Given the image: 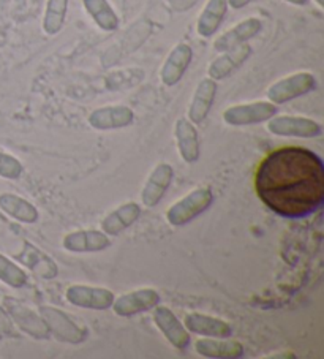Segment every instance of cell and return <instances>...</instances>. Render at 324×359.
<instances>
[{
  "label": "cell",
  "instance_id": "obj_19",
  "mask_svg": "<svg viewBox=\"0 0 324 359\" xmlns=\"http://www.w3.org/2000/svg\"><path fill=\"white\" fill-rule=\"evenodd\" d=\"M141 215V208L136 203H126L109 212L102 222V230L108 236H116V234L127 230L132 226Z\"/></svg>",
  "mask_w": 324,
  "mask_h": 359
},
{
  "label": "cell",
  "instance_id": "obj_32",
  "mask_svg": "<svg viewBox=\"0 0 324 359\" xmlns=\"http://www.w3.org/2000/svg\"><path fill=\"white\" fill-rule=\"evenodd\" d=\"M313 2H315L320 8H323V7H324V0H313Z\"/></svg>",
  "mask_w": 324,
  "mask_h": 359
},
{
  "label": "cell",
  "instance_id": "obj_10",
  "mask_svg": "<svg viewBox=\"0 0 324 359\" xmlns=\"http://www.w3.org/2000/svg\"><path fill=\"white\" fill-rule=\"evenodd\" d=\"M193 59V51L187 43H179L168 54L163 67L160 70V78L165 86H176L185 75L187 68L190 67Z\"/></svg>",
  "mask_w": 324,
  "mask_h": 359
},
{
  "label": "cell",
  "instance_id": "obj_11",
  "mask_svg": "<svg viewBox=\"0 0 324 359\" xmlns=\"http://www.w3.org/2000/svg\"><path fill=\"white\" fill-rule=\"evenodd\" d=\"M261 29H263V22L258 18H248V20L241 21L238 26L231 27L220 35L214 41V49L217 53H227L229 49L238 48L248 40H252L253 36H257L261 32Z\"/></svg>",
  "mask_w": 324,
  "mask_h": 359
},
{
  "label": "cell",
  "instance_id": "obj_23",
  "mask_svg": "<svg viewBox=\"0 0 324 359\" xmlns=\"http://www.w3.org/2000/svg\"><path fill=\"white\" fill-rule=\"evenodd\" d=\"M0 209L15 220L22 222V224H34L39 220V210L34 204L15 194L0 195Z\"/></svg>",
  "mask_w": 324,
  "mask_h": 359
},
{
  "label": "cell",
  "instance_id": "obj_24",
  "mask_svg": "<svg viewBox=\"0 0 324 359\" xmlns=\"http://www.w3.org/2000/svg\"><path fill=\"white\" fill-rule=\"evenodd\" d=\"M83 5L93 22L104 32H113L119 27V16L116 15L108 0H83Z\"/></svg>",
  "mask_w": 324,
  "mask_h": 359
},
{
  "label": "cell",
  "instance_id": "obj_12",
  "mask_svg": "<svg viewBox=\"0 0 324 359\" xmlns=\"http://www.w3.org/2000/svg\"><path fill=\"white\" fill-rule=\"evenodd\" d=\"M135 113L123 104H113L93 109L89 116V123L97 130H116L132 126Z\"/></svg>",
  "mask_w": 324,
  "mask_h": 359
},
{
  "label": "cell",
  "instance_id": "obj_14",
  "mask_svg": "<svg viewBox=\"0 0 324 359\" xmlns=\"http://www.w3.org/2000/svg\"><path fill=\"white\" fill-rule=\"evenodd\" d=\"M252 55V46L241 45L238 48L229 49L227 53H222L220 57H217L208 68L209 78L214 79V81H220V79H225L233 72L238 70V68L244 64V62Z\"/></svg>",
  "mask_w": 324,
  "mask_h": 359
},
{
  "label": "cell",
  "instance_id": "obj_17",
  "mask_svg": "<svg viewBox=\"0 0 324 359\" xmlns=\"http://www.w3.org/2000/svg\"><path fill=\"white\" fill-rule=\"evenodd\" d=\"M8 312L11 320H13L24 332H27L29 336L39 340L48 339L49 330L46 326V321L43 320L41 315L30 311L26 306L18 304V302H10Z\"/></svg>",
  "mask_w": 324,
  "mask_h": 359
},
{
  "label": "cell",
  "instance_id": "obj_5",
  "mask_svg": "<svg viewBox=\"0 0 324 359\" xmlns=\"http://www.w3.org/2000/svg\"><path fill=\"white\" fill-rule=\"evenodd\" d=\"M40 315L46 321L49 332H53L55 337L64 340V342L81 344L86 340L87 331L74 323V320L68 317L64 311H59V309L51 306H43L40 307Z\"/></svg>",
  "mask_w": 324,
  "mask_h": 359
},
{
  "label": "cell",
  "instance_id": "obj_16",
  "mask_svg": "<svg viewBox=\"0 0 324 359\" xmlns=\"http://www.w3.org/2000/svg\"><path fill=\"white\" fill-rule=\"evenodd\" d=\"M187 331L199 334V336L227 339L233 336V326L220 318L209 317V315L191 312L185 317Z\"/></svg>",
  "mask_w": 324,
  "mask_h": 359
},
{
  "label": "cell",
  "instance_id": "obj_3",
  "mask_svg": "<svg viewBox=\"0 0 324 359\" xmlns=\"http://www.w3.org/2000/svg\"><path fill=\"white\" fill-rule=\"evenodd\" d=\"M316 78L309 72H301L278 79L267 89V98L274 104H283L316 89Z\"/></svg>",
  "mask_w": 324,
  "mask_h": 359
},
{
  "label": "cell",
  "instance_id": "obj_28",
  "mask_svg": "<svg viewBox=\"0 0 324 359\" xmlns=\"http://www.w3.org/2000/svg\"><path fill=\"white\" fill-rule=\"evenodd\" d=\"M22 165L16 157L0 152V176L5 179H18L22 175Z\"/></svg>",
  "mask_w": 324,
  "mask_h": 359
},
{
  "label": "cell",
  "instance_id": "obj_27",
  "mask_svg": "<svg viewBox=\"0 0 324 359\" xmlns=\"http://www.w3.org/2000/svg\"><path fill=\"white\" fill-rule=\"evenodd\" d=\"M0 280L11 288H22L27 283V274L16 263L0 253Z\"/></svg>",
  "mask_w": 324,
  "mask_h": 359
},
{
  "label": "cell",
  "instance_id": "obj_20",
  "mask_svg": "<svg viewBox=\"0 0 324 359\" xmlns=\"http://www.w3.org/2000/svg\"><path fill=\"white\" fill-rule=\"evenodd\" d=\"M228 11L227 0H208L198 18L196 30L203 39H210L220 29Z\"/></svg>",
  "mask_w": 324,
  "mask_h": 359
},
{
  "label": "cell",
  "instance_id": "obj_30",
  "mask_svg": "<svg viewBox=\"0 0 324 359\" xmlns=\"http://www.w3.org/2000/svg\"><path fill=\"white\" fill-rule=\"evenodd\" d=\"M227 2H228V7H231L234 10H239V8H244L245 5L252 2V0H227Z\"/></svg>",
  "mask_w": 324,
  "mask_h": 359
},
{
  "label": "cell",
  "instance_id": "obj_31",
  "mask_svg": "<svg viewBox=\"0 0 324 359\" xmlns=\"http://www.w3.org/2000/svg\"><path fill=\"white\" fill-rule=\"evenodd\" d=\"M285 2L288 4H292V5H299V7H302V5H305L309 2V0H285Z\"/></svg>",
  "mask_w": 324,
  "mask_h": 359
},
{
  "label": "cell",
  "instance_id": "obj_18",
  "mask_svg": "<svg viewBox=\"0 0 324 359\" xmlns=\"http://www.w3.org/2000/svg\"><path fill=\"white\" fill-rule=\"evenodd\" d=\"M215 94H217V81H214L212 78H204L199 81L189 108V117L191 123L204 122V119L208 117L209 111L212 108V104H214Z\"/></svg>",
  "mask_w": 324,
  "mask_h": 359
},
{
  "label": "cell",
  "instance_id": "obj_25",
  "mask_svg": "<svg viewBox=\"0 0 324 359\" xmlns=\"http://www.w3.org/2000/svg\"><path fill=\"white\" fill-rule=\"evenodd\" d=\"M68 8V0H48L45 16H43V30L48 35L59 34L64 27Z\"/></svg>",
  "mask_w": 324,
  "mask_h": 359
},
{
  "label": "cell",
  "instance_id": "obj_1",
  "mask_svg": "<svg viewBox=\"0 0 324 359\" xmlns=\"http://www.w3.org/2000/svg\"><path fill=\"white\" fill-rule=\"evenodd\" d=\"M257 194L272 212L302 219L324 203V165L305 147H282L271 152L257 171Z\"/></svg>",
  "mask_w": 324,
  "mask_h": 359
},
{
  "label": "cell",
  "instance_id": "obj_21",
  "mask_svg": "<svg viewBox=\"0 0 324 359\" xmlns=\"http://www.w3.org/2000/svg\"><path fill=\"white\" fill-rule=\"evenodd\" d=\"M176 141L180 157L187 163H195L199 158V138L196 128L187 119H179L176 122Z\"/></svg>",
  "mask_w": 324,
  "mask_h": 359
},
{
  "label": "cell",
  "instance_id": "obj_6",
  "mask_svg": "<svg viewBox=\"0 0 324 359\" xmlns=\"http://www.w3.org/2000/svg\"><path fill=\"white\" fill-rule=\"evenodd\" d=\"M267 130L277 136L292 138H316L323 133L320 123L301 116H274L267 123Z\"/></svg>",
  "mask_w": 324,
  "mask_h": 359
},
{
  "label": "cell",
  "instance_id": "obj_4",
  "mask_svg": "<svg viewBox=\"0 0 324 359\" xmlns=\"http://www.w3.org/2000/svg\"><path fill=\"white\" fill-rule=\"evenodd\" d=\"M277 104L271 102H255V103H244L229 107L223 113V121L228 126L241 127V126H255L269 121L271 117L277 114Z\"/></svg>",
  "mask_w": 324,
  "mask_h": 359
},
{
  "label": "cell",
  "instance_id": "obj_7",
  "mask_svg": "<svg viewBox=\"0 0 324 359\" xmlns=\"http://www.w3.org/2000/svg\"><path fill=\"white\" fill-rule=\"evenodd\" d=\"M67 299L73 306L92 309V311H106L113 306L114 294L106 288L89 287V285H72L67 290Z\"/></svg>",
  "mask_w": 324,
  "mask_h": 359
},
{
  "label": "cell",
  "instance_id": "obj_22",
  "mask_svg": "<svg viewBox=\"0 0 324 359\" xmlns=\"http://www.w3.org/2000/svg\"><path fill=\"white\" fill-rule=\"evenodd\" d=\"M195 348L198 355L204 358L217 359H239L244 356V346L236 340H212L201 339L198 340Z\"/></svg>",
  "mask_w": 324,
  "mask_h": 359
},
{
  "label": "cell",
  "instance_id": "obj_2",
  "mask_svg": "<svg viewBox=\"0 0 324 359\" xmlns=\"http://www.w3.org/2000/svg\"><path fill=\"white\" fill-rule=\"evenodd\" d=\"M212 201H214L212 190L208 187H199L168 209L166 219L173 226H184L210 208Z\"/></svg>",
  "mask_w": 324,
  "mask_h": 359
},
{
  "label": "cell",
  "instance_id": "obj_26",
  "mask_svg": "<svg viewBox=\"0 0 324 359\" xmlns=\"http://www.w3.org/2000/svg\"><path fill=\"white\" fill-rule=\"evenodd\" d=\"M27 255H22V262L26 263L30 269L39 272L41 277L53 278L58 274V268H55L54 262L45 253H41L36 247L27 244Z\"/></svg>",
  "mask_w": 324,
  "mask_h": 359
},
{
  "label": "cell",
  "instance_id": "obj_15",
  "mask_svg": "<svg viewBox=\"0 0 324 359\" xmlns=\"http://www.w3.org/2000/svg\"><path fill=\"white\" fill-rule=\"evenodd\" d=\"M64 247L68 252H102L111 245L108 234L97 230H79L67 234L64 238Z\"/></svg>",
  "mask_w": 324,
  "mask_h": 359
},
{
  "label": "cell",
  "instance_id": "obj_29",
  "mask_svg": "<svg viewBox=\"0 0 324 359\" xmlns=\"http://www.w3.org/2000/svg\"><path fill=\"white\" fill-rule=\"evenodd\" d=\"M0 334L8 337H18V331L15 327L13 320H11L7 311H4L2 307H0Z\"/></svg>",
  "mask_w": 324,
  "mask_h": 359
},
{
  "label": "cell",
  "instance_id": "obj_8",
  "mask_svg": "<svg viewBox=\"0 0 324 359\" xmlns=\"http://www.w3.org/2000/svg\"><path fill=\"white\" fill-rule=\"evenodd\" d=\"M154 321L173 346H176L177 350L189 348L191 339L190 332L187 331V327L180 323L179 318L170 311V309L163 306H155Z\"/></svg>",
  "mask_w": 324,
  "mask_h": 359
},
{
  "label": "cell",
  "instance_id": "obj_9",
  "mask_svg": "<svg viewBox=\"0 0 324 359\" xmlns=\"http://www.w3.org/2000/svg\"><path fill=\"white\" fill-rule=\"evenodd\" d=\"M160 294L152 288H142L136 292L122 294L121 298L114 299L113 307L114 312L119 317H133L141 312L151 311L155 306H158Z\"/></svg>",
  "mask_w": 324,
  "mask_h": 359
},
{
  "label": "cell",
  "instance_id": "obj_13",
  "mask_svg": "<svg viewBox=\"0 0 324 359\" xmlns=\"http://www.w3.org/2000/svg\"><path fill=\"white\" fill-rule=\"evenodd\" d=\"M174 177V170L171 165L168 163H160L158 166H155V170L152 171V175L149 176L147 182L142 189V203L147 208H155L160 203L161 198L166 194L168 187H170Z\"/></svg>",
  "mask_w": 324,
  "mask_h": 359
}]
</instances>
